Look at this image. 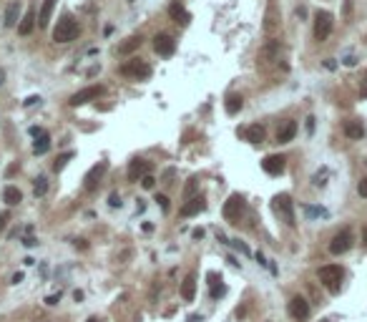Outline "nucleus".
Here are the masks:
<instances>
[{"label":"nucleus","mask_w":367,"mask_h":322,"mask_svg":"<svg viewBox=\"0 0 367 322\" xmlns=\"http://www.w3.org/2000/svg\"><path fill=\"white\" fill-rule=\"evenodd\" d=\"M3 201H5V204H20V201H23L20 189H18V186H5V189H3Z\"/></svg>","instance_id":"a878e982"},{"label":"nucleus","mask_w":367,"mask_h":322,"mask_svg":"<svg viewBox=\"0 0 367 322\" xmlns=\"http://www.w3.org/2000/svg\"><path fill=\"white\" fill-rule=\"evenodd\" d=\"M317 277H319V282L325 285L327 289L337 292V289H340V282L345 280V269L340 265H327V267H319Z\"/></svg>","instance_id":"f03ea898"},{"label":"nucleus","mask_w":367,"mask_h":322,"mask_svg":"<svg viewBox=\"0 0 367 322\" xmlns=\"http://www.w3.org/2000/svg\"><path fill=\"white\" fill-rule=\"evenodd\" d=\"M86 322H98V317H88Z\"/></svg>","instance_id":"8fccbe9b"},{"label":"nucleus","mask_w":367,"mask_h":322,"mask_svg":"<svg viewBox=\"0 0 367 322\" xmlns=\"http://www.w3.org/2000/svg\"><path fill=\"white\" fill-rule=\"evenodd\" d=\"M272 209L280 214L289 227L295 224V209H292V197L289 194H277L274 201H272Z\"/></svg>","instance_id":"39448f33"},{"label":"nucleus","mask_w":367,"mask_h":322,"mask_svg":"<svg viewBox=\"0 0 367 322\" xmlns=\"http://www.w3.org/2000/svg\"><path fill=\"white\" fill-rule=\"evenodd\" d=\"M106 171H108V161H98V164L86 174V179H83L86 184H83V186L88 189V192H91V189H96V184H98L101 179H104V174H106Z\"/></svg>","instance_id":"9b49d317"},{"label":"nucleus","mask_w":367,"mask_h":322,"mask_svg":"<svg viewBox=\"0 0 367 322\" xmlns=\"http://www.w3.org/2000/svg\"><path fill=\"white\" fill-rule=\"evenodd\" d=\"M322 322H327V320H322Z\"/></svg>","instance_id":"603ef678"},{"label":"nucleus","mask_w":367,"mask_h":322,"mask_svg":"<svg viewBox=\"0 0 367 322\" xmlns=\"http://www.w3.org/2000/svg\"><path fill=\"white\" fill-rule=\"evenodd\" d=\"M35 8H28V13L23 16V20H20V25H18V33L20 36H31L33 33V28H35Z\"/></svg>","instance_id":"f3484780"},{"label":"nucleus","mask_w":367,"mask_h":322,"mask_svg":"<svg viewBox=\"0 0 367 322\" xmlns=\"http://www.w3.org/2000/svg\"><path fill=\"white\" fill-rule=\"evenodd\" d=\"M154 51H156L158 55L169 58V55H174V51H176V40H174L169 33H158V36L154 38Z\"/></svg>","instance_id":"9d476101"},{"label":"nucleus","mask_w":367,"mask_h":322,"mask_svg":"<svg viewBox=\"0 0 367 322\" xmlns=\"http://www.w3.org/2000/svg\"><path fill=\"white\" fill-rule=\"evenodd\" d=\"M70 159H73V151H66L63 156H58V159H55V164H53V169H55V171H61V169H63V166L68 164V161H70Z\"/></svg>","instance_id":"c756f323"},{"label":"nucleus","mask_w":367,"mask_h":322,"mask_svg":"<svg viewBox=\"0 0 367 322\" xmlns=\"http://www.w3.org/2000/svg\"><path fill=\"white\" fill-rule=\"evenodd\" d=\"M345 136L347 139H352V141H357V139H362L365 136V126L360 124V121H345Z\"/></svg>","instance_id":"5701e85b"},{"label":"nucleus","mask_w":367,"mask_h":322,"mask_svg":"<svg viewBox=\"0 0 367 322\" xmlns=\"http://www.w3.org/2000/svg\"><path fill=\"white\" fill-rule=\"evenodd\" d=\"M192 234H194V239H201V237H204V229H194Z\"/></svg>","instance_id":"a18cd8bd"},{"label":"nucleus","mask_w":367,"mask_h":322,"mask_svg":"<svg viewBox=\"0 0 367 322\" xmlns=\"http://www.w3.org/2000/svg\"><path fill=\"white\" fill-rule=\"evenodd\" d=\"M121 76H128V78H136V81H143L151 76V66L141 61V58H131L121 66Z\"/></svg>","instance_id":"20e7f679"},{"label":"nucleus","mask_w":367,"mask_h":322,"mask_svg":"<svg viewBox=\"0 0 367 322\" xmlns=\"http://www.w3.org/2000/svg\"><path fill=\"white\" fill-rule=\"evenodd\" d=\"M244 136H246V141L249 143H262L264 141V136H267V128H264L262 124H252L246 131H244Z\"/></svg>","instance_id":"6ab92c4d"},{"label":"nucleus","mask_w":367,"mask_h":322,"mask_svg":"<svg viewBox=\"0 0 367 322\" xmlns=\"http://www.w3.org/2000/svg\"><path fill=\"white\" fill-rule=\"evenodd\" d=\"M18 16H20V5H18V3H10L8 10H5V20H3V23H5L8 28H16V25H18Z\"/></svg>","instance_id":"393cba45"},{"label":"nucleus","mask_w":367,"mask_h":322,"mask_svg":"<svg viewBox=\"0 0 367 322\" xmlns=\"http://www.w3.org/2000/svg\"><path fill=\"white\" fill-rule=\"evenodd\" d=\"M360 93H362V98H367V78L362 81V89H360Z\"/></svg>","instance_id":"c03bdc74"},{"label":"nucleus","mask_w":367,"mask_h":322,"mask_svg":"<svg viewBox=\"0 0 367 322\" xmlns=\"http://www.w3.org/2000/svg\"><path fill=\"white\" fill-rule=\"evenodd\" d=\"M227 287L224 285H211V297H219V295H224Z\"/></svg>","instance_id":"72a5a7b5"},{"label":"nucleus","mask_w":367,"mask_h":322,"mask_svg":"<svg viewBox=\"0 0 367 322\" xmlns=\"http://www.w3.org/2000/svg\"><path fill=\"white\" fill-rule=\"evenodd\" d=\"M284 166H287V159L282 154H269V156H264V161H262V169L267 171L269 177H280V174L284 171Z\"/></svg>","instance_id":"1a4fd4ad"},{"label":"nucleus","mask_w":367,"mask_h":322,"mask_svg":"<svg viewBox=\"0 0 367 322\" xmlns=\"http://www.w3.org/2000/svg\"><path fill=\"white\" fill-rule=\"evenodd\" d=\"M53 8H55V0H43V5H40V13H38V25H40V28H46V25L51 23Z\"/></svg>","instance_id":"412c9836"},{"label":"nucleus","mask_w":367,"mask_h":322,"mask_svg":"<svg viewBox=\"0 0 367 322\" xmlns=\"http://www.w3.org/2000/svg\"><path fill=\"white\" fill-rule=\"evenodd\" d=\"M149 171H151L149 161L134 159V161H131V166H128V181H139V179H143V177H149Z\"/></svg>","instance_id":"ddd939ff"},{"label":"nucleus","mask_w":367,"mask_h":322,"mask_svg":"<svg viewBox=\"0 0 367 322\" xmlns=\"http://www.w3.org/2000/svg\"><path fill=\"white\" fill-rule=\"evenodd\" d=\"M289 315L295 317V320H299V322L307 320V317H310V302H307L304 297H299V295L292 297L289 300Z\"/></svg>","instance_id":"f8f14e48"},{"label":"nucleus","mask_w":367,"mask_h":322,"mask_svg":"<svg viewBox=\"0 0 367 322\" xmlns=\"http://www.w3.org/2000/svg\"><path fill=\"white\" fill-rule=\"evenodd\" d=\"M108 204H111V207H121V197H119V194L113 192V194L108 197Z\"/></svg>","instance_id":"f704fd0d"},{"label":"nucleus","mask_w":367,"mask_h":322,"mask_svg":"<svg viewBox=\"0 0 367 322\" xmlns=\"http://www.w3.org/2000/svg\"><path fill=\"white\" fill-rule=\"evenodd\" d=\"M307 214H310V216H322L325 212H322V209H315V207H307Z\"/></svg>","instance_id":"e433bc0d"},{"label":"nucleus","mask_w":367,"mask_h":322,"mask_svg":"<svg viewBox=\"0 0 367 322\" xmlns=\"http://www.w3.org/2000/svg\"><path fill=\"white\" fill-rule=\"evenodd\" d=\"M334 66H337V63L332 61V58H327V61H325V68H330V71H334Z\"/></svg>","instance_id":"37998d69"},{"label":"nucleus","mask_w":367,"mask_h":322,"mask_svg":"<svg viewBox=\"0 0 367 322\" xmlns=\"http://www.w3.org/2000/svg\"><path fill=\"white\" fill-rule=\"evenodd\" d=\"M295 136H297V121H284L277 131V143H289Z\"/></svg>","instance_id":"4468645a"},{"label":"nucleus","mask_w":367,"mask_h":322,"mask_svg":"<svg viewBox=\"0 0 367 322\" xmlns=\"http://www.w3.org/2000/svg\"><path fill=\"white\" fill-rule=\"evenodd\" d=\"M357 194H360L362 199H367V177H365V179L357 184Z\"/></svg>","instance_id":"473e14b6"},{"label":"nucleus","mask_w":367,"mask_h":322,"mask_svg":"<svg viewBox=\"0 0 367 322\" xmlns=\"http://www.w3.org/2000/svg\"><path fill=\"white\" fill-rule=\"evenodd\" d=\"M33 189H35V197H43L48 192V181H46V177H38L35 179V184H33Z\"/></svg>","instance_id":"c85d7f7f"},{"label":"nucleus","mask_w":367,"mask_h":322,"mask_svg":"<svg viewBox=\"0 0 367 322\" xmlns=\"http://www.w3.org/2000/svg\"><path fill=\"white\" fill-rule=\"evenodd\" d=\"M274 28H277V18H274V5H269V10H267V23H264V31H267V33H274Z\"/></svg>","instance_id":"cd10ccee"},{"label":"nucleus","mask_w":367,"mask_h":322,"mask_svg":"<svg viewBox=\"0 0 367 322\" xmlns=\"http://www.w3.org/2000/svg\"><path fill=\"white\" fill-rule=\"evenodd\" d=\"M194 295H196V274H189L186 280H184V285H181V300L184 302H192Z\"/></svg>","instance_id":"aec40b11"},{"label":"nucleus","mask_w":367,"mask_h":322,"mask_svg":"<svg viewBox=\"0 0 367 322\" xmlns=\"http://www.w3.org/2000/svg\"><path fill=\"white\" fill-rule=\"evenodd\" d=\"M204 209H207V199H204V197H194V199H189L181 207V216H194V214H199Z\"/></svg>","instance_id":"2eb2a0df"},{"label":"nucleus","mask_w":367,"mask_h":322,"mask_svg":"<svg viewBox=\"0 0 367 322\" xmlns=\"http://www.w3.org/2000/svg\"><path fill=\"white\" fill-rule=\"evenodd\" d=\"M169 16H171V20L181 23V25H189V20H192V13H189L181 3H171L169 5Z\"/></svg>","instance_id":"dca6fc26"},{"label":"nucleus","mask_w":367,"mask_h":322,"mask_svg":"<svg viewBox=\"0 0 367 322\" xmlns=\"http://www.w3.org/2000/svg\"><path fill=\"white\" fill-rule=\"evenodd\" d=\"M141 186H143V189H154V186H156V179L149 174V177H143V179H141Z\"/></svg>","instance_id":"2f4dec72"},{"label":"nucleus","mask_w":367,"mask_h":322,"mask_svg":"<svg viewBox=\"0 0 367 322\" xmlns=\"http://www.w3.org/2000/svg\"><path fill=\"white\" fill-rule=\"evenodd\" d=\"M101 93H104V86H88V89H83V91H78V93H73V96L68 98V104H70L73 108H78V106L88 104V101L98 98Z\"/></svg>","instance_id":"0eeeda50"},{"label":"nucleus","mask_w":367,"mask_h":322,"mask_svg":"<svg viewBox=\"0 0 367 322\" xmlns=\"http://www.w3.org/2000/svg\"><path fill=\"white\" fill-rule=\"evenodd\" d=\"M128 3H134V0H128Z\"/></svg>","instance_id":"3c124183"},{"label":"nucleus","mask_w":367,"mask_h":322,"mask_svg":"<svg viewBox=\"0 0 367 322\" xmlns=\"http://www.w3.org/2000/svg\"><path fill=\"white\" fill-rule=\"evenodd\" d=\"M141 36H131V38H126L123 43H121V46L119 48H116V53H119V55H131V53H134V51H139L141 48Z\"/></svg>","instance_id":"a211bd4d"},{"label":"nucleus","mask_w":367,"mask_h":322,"mask_svg":"<svg viewBox=\"0 0 367 322\" xmlns=\"http://www.w3.org/2000/svg\"><path fill=\"white\" fill-rule=\"evenodd\" d=\"M332 28H334V18H332V13L327 10H317L315 13V40L317 43H325L332 33Z\"/></svg>","instance_id":"7ed1b4c3"},{"label":"nucleus","mask_w":367,"mask_h":322,"mask_svg":"<svg viewBox=\"0 0 367 322\" xmlns=\"http://www.w3.org/2000/svg\"><path fill=\"white\" fill-rule=\"evenodd\" d=\"M18 282H23V272H18V274H13V285H18Z\"/></svg>","instance_id":"79ce46f5"},{"label":"nucleus","mask_w":367,"mask_h":322,"mask_svg":"<svg viewBox=\"0 0 367 322\" xmlns=\"http://www.w3.org/2000/svg\"><path fill=\"white\" fill-rule=\"evenodd\" d=\"M196 189H199V179L192 177V179H189V184H186V189H184V197L186 199H194L196 197Z\"/></svg>","instance_id":"bb28decb"},{"label":"nucleus","mask_w":367,"mask_h":322,"mask_svg":"<svg viewBox=\"0 0 367 322\" xmlns=\"http://www.w3.org/2000/svg\"><path fill=\"white\" fill-rule=\"evenodd\" d=\"M307 131H310V134L315 131V119H312V116H310V119H307Z\"/></svg>","instance_id":"58836bf2"},{"label":"nucleus","mask_w":367,"mask_h":322,"mask_svg":"<svg viewBox=\"0 0 367 322\" xmlns=\"http://www.w3.org/2000/svg\"><path fill=\"white\" fill-rule=\"evenodd\" d=\"M350 247H352V232L350 229H340L332 237V242H330V252L332 254H345Z\"/></svg>","instance_id":"6e6552de"},{"label":"nucleus","mask_w":367,"mask_h":322,"mask_svg":"<svg viewBox=\"0 0 367 322\" xmlns=\"http://www.w3.org/2000/svg\"><path fill=\"white\" fill-rule=\"evenodd\" d=\"M174 174H176L174 169H166V171H164V181H166V184H169V181L174 179Z\"/></svg>","instance_id":"4c0bfd02"},{"label":"nucleus","mask_w":367,"mask_h":322,"mask_svg":"<svg viewBox=\"0 0 367 322\" xmlns=\"http://www.w3.org/2000/svg\"><path fill=\"white\" fill-rule=\"evenodd\" d=\"M244 209H246V201H244V197H239V194H231V197L227 199V204H224L222 214H224V219H229V222H237V219L244 214Z\"/></svg>","instance_id":"423d86ee"},{"label":"nucleus","mask_w":367,"mask_h":322,"mask_svg":"<svg viewBox=\"0 0 367 322\" xmlns=\"http://www.w3.org/2000/svg\"><path fill=\"white\" fill-rule=\"evenodd\" d=\"M8 219H10V214L8 212H0V232L5 229V224H8Z\"/></svg>","instance_id":"c9c22d12"},{"label":"nucleus","mask_w":367,"mask_h":322,"mask_svg":"<svg viewBox=\"0 0 367 322\" xmlns=\"http://www.w3.org/2000/svg\"><path fill=\"white\" fill-rule=\"evenodd\" d=\"M48 149H51V136H48V131L40 128V134L35 136V143H33V151L40 156V154H46Z\"/></svg>","instance_id":"b1692460"},{"label":"nucleus","mask_w":367,"mask_h":322,"mask_svg":"<svg viewBox=\"0 0 367 322\" xmlns=\"http://www.w3.org/2000/svg\"><path fill=\"white\" fill-rule=\"evenodd\" d=\"M224 108H227V113H229V116H237V113L244 108V98H242L239 93H229V96H227Z\"/></svg>","instance_id":"4be33fe9"},{"label":"nucleus","mask_w":367,"mask_h":322,"mask_svg":"<svg viewBox=\"0 0 367 322\" xmlns=\"http://www.w3.org/2000/svg\"><path fill=\"white\" fill-rule=\"evenodd\" d=\"M76 247H78V250H86L88 244H86V239H76Z\"/></svg>","instance_id":"49530a36"},{"label":"nucleus","mask_w":367,"mask_h":322,"mask_svg":"<svg viewBox=\"0 0 367 322\" xmlns=\"http://www.w3.org/2000/svg\"><path fill=\"white\" fill-rule=\"evenodd\" d=\"M58 300H61V295H51L46 302H48V304H58Z\"/></svg>","instance_id":"ea45409f"},{"label":"nucleus","mask_w":367,"mask_h":322,"mask_svg":"<svg viewBox=\"0 0 367 322\" xmlns=\"http://www.w3.org/2000/svg\"><path fill=\"white\" fill-rule=\"evenodd\" d=\"M38 101H40L38 96H31V98H28V101H25V106H33V104H38Z\"/></svg>","instance_id":"a19ab883"},{"label":"nucleus","mask_w":367,"mask_h":322,"mask_svg":"<svg viewBox=\"0 0 367 322\" xmlns=\"http://www.w3.org/2000/svg\"><path fill=\"white\" fill-rule=\"evenodd\" d=\"M0 83H5V71L0 68Z\"/></svg>","instance_id":"de8ad7c7"},{"label":"nucleus","mask_w":367,"mask_h":322,"mask_svg":"<svg viewBox=\"0 0 367 322\" xmlns=\"http://www.w3.org/2000/svg\"><path fill=\"white\" fill-rule=\"evenodd\" d=\"M362 242H365V247H367V227H365V232H362Z\"/></svg>","instance_id":"09e8293b"},{"label":"nucleus","mask_w":367,"mask_h":322,"mask_svg":"<svg viewBox=\"0 0 367 322\" xmlns=\"http://www.w3.org/2000/svg\"><path fill=\"white\" fill-rule=\"evenodd\" d=\"M156 201H158V207L164 212H169V197L166 194H156Z\"/></svg>","instance_id":"7c9ffc66"},{"label":"nucleus","mask_w":367,"mask_h":322,"mask_svg":"<svg viewBox=\"0 0 367 322\" xmlns=\"http://www.w3.org/2000/svg\"><path fill=\"white\" fill-rule=\"evenodd\" d=\"M81 33V28L78 23L73 20L70 16H63L61 20H58V25L53 28V40L55 43H70V40H76Z\"/></svg>","instance_id":"f257e3e1"},{"label":"nucleus","mask_w":367,"mask_h":322,"mask_svg":"<svg viewBox=\"0 0 367 322\" xmlns=\"http://www.w3.org/2000/svg\"><path fill=\"white\" fill-rule=\"evenodd\" d=\"M365 40H367V38H365Z\"/></svg>","instance_id":"864d4df0"}]
</instances>
